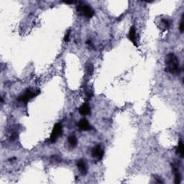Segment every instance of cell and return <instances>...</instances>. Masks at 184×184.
I'll return each mask as SVG.
<instances>
[{
	"label": "cell",
	"instance_id": "6da1fadb",
	"mask_svg": "<svg viewBox=\"0 0 184 184\" xmlns=\"http://www.w3.org/2000/svg\"><path fill=\"white\" fill-rule=\"evenodd\" d=\"M166 71L171 74L177 75L180 73L181 69L179 64V60L174 53H169L166 58Z\"/></svg>",
	"mask_w": 184,
	"mask_h": 184
},
{
	"label": "cell",
	"instance_id": "7a4b0ae2",
	"mask_svg": "<svg viewBox=\"0 0 184 184\" xmlns=\"http://www.w3.org/2000/svg\"><path fill=\"white\" fill-rule=\"evenodd\" d=\"M77 11L81 12L84 15L88 18H92L94 15V10L92 7L86 4H83L82 3L77 6Z\"/></svg>",
	"mask_w": 184,
	"mask_h": 184
},
{
	"label": "cell",
	"instance_id": "3957f363",
	"mask_svg": "<svg viewBox=\"0 0 184 184\" xmlns=\"http://www.w3.org/2000/svg\"><path fill=\"white\" fill-rule=\"evenodd\" d=\"M62 132H63V127H62L61 124L57 123V124H55L53 131H52L51 135H50V142L53 143H55L58 140V138L60 136H61Z\"/></svg>",
	"mask_w": 184,
	"mask_h": 184
},
{
	"label": "cell",
	"instance_id": "277c9868",
	"mask_svg": "<svg viewBox=\"0 0 184 184\" xmlns=\"http://www.w3.org/2000/svg\"><path fill=\"white\" fill-rule=\"evenodd\" d=\"M39 94L38 92H32L30 89H27L24 92V94L21 95L20 96L18 97V100L20 101H22V102H27L29 100L33 98V97L36 96L37 94Z\"/></svg>",
	"mask_w": 184,
	"mask_h": 184
},
{
	"label": "cell",
	"instance_id": "5b68a950",
	"mask_svg": "<svg viewBox=\"0 0 184 184\" xmlns=\"http://www.w3.org/2000/svg\"><path fill=\"white\" fill-rule=\"evenodd\" d=\"M104 150L101 147V145L95 146L92 151V156L96 158L97 160H101L104 157Z\"/></svg>",
	"mask_w": 184,
	"mask_h": 184
},
{
	"label": "cell",
	"instance_id": "8992f818",
	"mask_svg": "<svg viewBox=\"0 0 184 184\" xmlns=\"http://www.w3.org/2000/svg\"><path fill=\"white\" fill-rule=\"evenodd\" d=\"M78 127L79 129L84 130V131H89L92 129L90 124L86 119H81V120H79V122H78Z\"/></svg>",
	"mask_w": 184,
	"mask_h": 184
},
{
	"label": "cell",
	"instance_id": "52a82bcc",
	"mask_svg": "<svg viewBox=\"0 0 184 184\" xmlns=\"http://www.w3.org/2000/svg\"><path fill=\"white\" fill-rule=\"evenodd\" d=\"M77 167L82 175H86L87 173V166L83 160H79L78 161Z\"/></svg>",
	"mask_w": 184,
	"mask_h": 184
},
{
	"label": "cell",
	"instance_id": "ba28073f",
	"mask_svg": "<svg viewBox=\"0 0 184 184\" xmlns=\"http://www.w3.org/2000/svg\"><path fill=\"white\" fill-rule=\"evenodd\" d=\"M129 38L131 40L132 43L137 47V42H136V30L134 27H131L130 32H129Z\"/></svg>",
	"mask_w": 184,
	"mask_h": 184
},
{
	"label": "cell",
	"instance_id": "9c48e42d",
	"mask_svg": "<svg viewBox=\"0 0 184 184\" xmlns=\"http://www.w3.org/2000/svg\"><path fill=\"white\" fill-rule=\"evenodd\" d=\"M90 111L91 109L90 107H89V104H84L83 105L79 108V113L84 116L88 115V114L90 113Z\"/></svg>",
	"mask_w": 184,
	"mask_h": 184
},
{
	"label": "cell",
	"instance_id": "30bf717a",
	"mask_svg": "<svg viewBox=\"0 0 184 184\" xmlns=\"http://www.w3.org/2000/svg\"><path fill=\"white\" fill-rule=\"evenodd\" d=\"M68 142H69V145L71 147H75L77 145L78 140L77 138L75 135H71L68 137Z\"/></svg>",
	"mask_w": 184,
	"mask_h": 184
},
{
	"label": "cell",
	"instance_id": "8fae6325",
	"mask_svg": "<svg viewBox=\"0 0 184 184\" xmlns=\"http://www.w3.org/2000/svg\"><path fill=\"white\" fill-rule=\"evenodd\" d=\"M176 153L180 155L181 158L183 157V153H184V147H183V143L181 140H180L179 143V145H178L177 150H176Z\"/></svg>",
	"mask_w": 184,
	"mask_h": 184
},
{
	"label": "cell",
	"instance_id": "7c38bea8",
	"mask_svg": "<svg viewBox=\"0 0 184 184\" xmlns=\"http://www.w3.org/2000/svg\"><path fill=\"white\" fill-rule=\"evenodd\" d=\"M175 174V183L179 184L181 183V173L179 172V170L178 171L174 172Z\"/></svg>",
	"mask_w": 184,
	"mask_h": 184
},
{
	"label": "cell",
	"instance_id": "4fadbf2b",
	"mask_svg": "<svg viewBox=\"0 0 184 184\" xmlns=\"http://www.w3.org/2000/svg\"><path fill=\"white\" fill-rule=\"evenodd\" d=\"M86 71H87V73H89V75H92L93 73V69H94V67H93V65L92 64V63H87L86 64Z\"/></svg>",
	"mask_w": 184,
	"mask_h": 184
},
{
	"label": "cell",
	"instance_id": "5bb4252c",
	"mask_svg": "<svg viewBox=\"0 0 184 184\" xmlns=\"http://www.w3.org/2000/svg\"><path fill=\"white\" fill-rule=\"evenodd\" d=\"M161 22H162V23H163V24L165 25L166 28H169V27H170V22H169L168 20H166V19H162Z\"/></svg>",
	"mask_w": 184,
	"mask_h": 184
},
{
	"label": "cell",
	"instance_id": "9a60e30c",
	"mask_svg": "<svg viewBox=\"0 0 184 184\" xmlns=\"http://www.w3.org/2000/svg\"><path fill=\"white\" fill-rule=\"evenodd\" d=\"M70 34H71V31L70 30H68L67 33H66V35H65V37H64V41L66 42V43L70 40Z\"/></svg>",
	"mask_w": 184,
	"mask_h": 184
},
{
	"label": "cell",
	"instance_id": "2e32d148",
	"mask_svg": "<svg viewBox=\"0 0 184 184\" xmlns=\"http://www.w3.org/2000/svg\"><path fill=\"white\" fill-rule=\"evenodd\" d=\"M183 17L182 16L181 18V24H180V31L181 33H183V29H184V26H183Z\"/></svg>",
	"mask_w": 184,
	"mask_h": 184
},
{
	"label": "cell",
	"instance_id": "e0dca14e",
	"mask_svg": "<svg viewBox=\"0 0 184 184\" xmlns=\"http://www.w3.org/2000/svg\"><path fill=\"white\" fill-rule=\"evenodd\" d=\"M64 3H66V4H73V3H76V1H64Z\"/></svg>",
	"mask_w": 184,
	"mask_h": 184
}]
</instances>
